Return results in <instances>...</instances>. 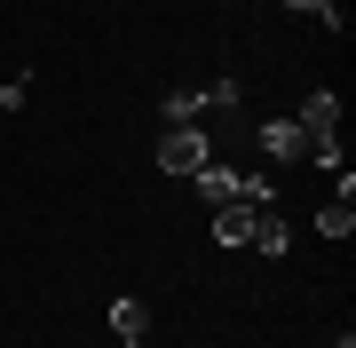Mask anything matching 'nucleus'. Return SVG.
<instances>
[{
    "instance_id": "obj_4",
    "label": "nucleus",
    "mask_w": 356,
    "mask_h": 348,
    "mask_svg": "<svg viewBox=\"0 0 356 348\" xmlns=\"http://www.w3.org/2000/svg\"><path fill=\"white\" fill-rule=\"evenodd\" d=\"M261 151H269V158H309L301 119H261Z\"/></svg>"
},
{
    "instance_id": "obj_9",
    "label": "nucleus",
    "mask_w": 356,
    "mask_h": 348,
    "mask_svg": "<svg viewBox=\"0 0 356 348\" xmlns=\"http://www.w3.org/2000/svg\"><path fill=\"white\" fill-rule=\"evenodd\" d=\"M317 230H325V238H356V214H348V198H332V206H317Z\"/></svg>"
},
{
    "instance_id": "obj_8",
    "label": "nucleus",
    "mask_w": 356,
    "mask_h": 348,
    "mask_svg": "<svg viewBox=\"0 0 356 348\" xmlns=\"http://www.w3.org/2000/svg\"><path fill=\"white\" fill-rule=\"evenodd\" d=\"M254 245H261L269 261H277L285 245H293V238H285V214H277V206H261V230H254Z\"/></svg>"
},
{
    "instance_id": "obj_10",
    "label": "nucleus",
    "mask_w": 356,
    "mask_h": 348,
    "mask_svg": "<svg viewBox=\"0 0 356 348\" xmlns=\"http://www.w3.org/2000/svg\"><path fill=\"white\" fill-rule=\"evenodd\" d=\"M285 8H301V16H325V24L341 32V0H285Z\"/></svg>"
},
{
    "instance_id": "obj_6",
    "label": "nucleus",
    "mask_w": 356,
    "mask_h": 348,
    "mask_svg": "<svg viewBox=\"0 0 356 348\" xmlns=\"http://www.w3.org/2000/svg\"><path fill=\"white\" fill-rule=\"evenodd\" d=\"M198 111H206V88H175V95L159 103V119H166V127H198Z\"/></svg>"
},
{
    "instance_id": "obj_5",
    "label": "nucleus",
    "mask_w": 356,
    "mask_h": 348,
    "mask_svg": "<svg viewBox=\"0 0 356 348\" xmlns=\"http://www.w3.org/2000/svg\"><path fill=\"white\" fill-rule=\"evenodd\" d=\"M111 333H119V348H143V340H151V317H143V301H111Z\"/></svg>"
},
{
    "instance_id": "obj_1",
    "label": "nucleus",
    "mask_w": 356,
    "mask_h": 348,
    "mask_svg": "<svg viewBox=\"0 0 356 348\" xmlns=\"http://www.w3.org/2000/svg\"><path fill=\"white\" fill-rule=\"evenodd\" d=\"M206 158H214V151H206L198 127H166V142H159V167H166V174H198Z\"/></svg>"
},
{
    "instance_id": "obj_2",
    "label": "nucleus",
    "mask_w": 356,
    "mask_h": 348,
    "mask_svg": "<svg viewBox=\"0 0 356 348\" xmlns=\"http://www.w3.org/2000/svg\"><path fill=\"white\" fill-rule=\"evenodd\" d=\"M277 206V198H269ZM261 230V206H245V198H229V206H214V245H254Z\"/></svg>"
},
{
    "instance_id": "obj_7",
    "label": "nucleus",
    "mask_w": 356,
    "mask_h": 348,
    "mask_svg": "<svg viewBox=\"0 0 356 348\" xmlns=\"http://www.w3.org/2000/svg\"><path fill=\"white\" fill-rule=\"evenodd\" d=\"M191 182H198V198H206V206H229V198H238V174H229V167H214V158H206Z\"/></svg>"
},
{
    "instance_id": "obj_3",
    "label": "nucleus",
    "mask_w": 356,
    "mask_h": 348,
    "mask_svg": "<svg viewBox=\"0 0 356 348\" xmlns=\"http://www.w3.org/2000/svg\"><path fill=\"white\" fill-rule=\"evenodd\" d=\"M293 119H301V135H341V95H332V88H309Z\"/></svg>"
},
{
    "instance_id": "obj_11",
    "label": "nucleus",
    "mask_w": 356,
    "mask_h": 348,
    "mask_svg": "<svg viewBox=\"0 0 356 348\" xmlns=\"http://www.w3.org/2000/svg\"><path fill=\"white\" fill-rule=\"evenodd\" d=\"M206 111H238V79H214L206 88Z\"/></svg>"
}]
</instances>
